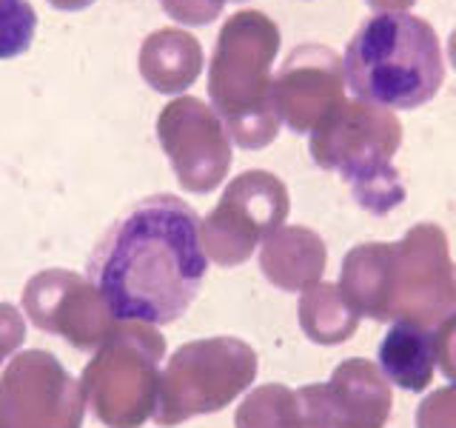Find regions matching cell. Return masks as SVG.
<instances>
[{
	"label": "cell",
	"mask_w": 456,
	"mask_h": 428,
	"mask_svg": "<svg viewBox=\"0 0 456 428\" xmlns=\"http://www.w3.org/2000/svg\"><path fill=\"white\" fill-rule=\"evenodd\" d=\"M208 268L197 211L175 194L137 203L100 243L94 285L118 320L175 323Z\"/></svg>",
	"instance_id": "cell-1"
},
{
	"label": "cell",
	"mask_w": 456,
	"mask_h": 428,
	"mask_svg": "<svg viewBox=\"0 0 456 428\" xmlns=\"http://www.w3.org/2000/svg\"><path fill=\"white\" fill-rule=\"evenodd\" d=\"M346 303L377 323L434 328L456 311V275L448 237L436 223H417L399 243H362L339 271Z\"/></svg>",
	"instance_id": "cell-2"
},
{
	"label": "cell",
	"mask_w": 456,
	"mask_h": 428,
	"mask_svg": "<svg viewBox=\"0 0 456 428\" xmlns=\"http://www.w3.org/2000/svg\"><path fill=\"white\" fill-rule=\"evenodd\" d=\"M348 89L379 109H419L445 80L434 26L408 12L374 14L351 37L342 57Z\"/></svg>",
	"instance_id": "cell-3"
},
{
	"label": "cell",
	"mask_w": 456,
	"mask_h": 428,
	"mask_svg": "<svg viewBox=\"0 0 456 428\" xmlns=\"http://www.w3.org/2000/svg\"><path fill=\"white\" fill-rule=\"evenodd\" d=\"M277 52L280 29L256 9L232 14L217 35L208 69V95L228 137L240 149H265L277 140L280 114L274 109L271 78Z\"/></svg>",
	"instance_id": "cell-4"
},
{
	"label": "cell",
	"mask_w": 456,
	"mask_h": 428,
	"mask_svg": "<svg viewBox=\"0 0 456 428\" xmlns=\"http://www.w3.org/2000/svg\"><path fill=\"white\" fill-rule=\"evenodd\" d=\"M403 126L391 109L346 100L311 132L314 163L339 171L354 200L370 214H388L405 203V185L394 169Z\"/></svg>",
	"instance_id": "cell-5"
},
{
	"label": "cell",
	"mask_w": 456,
	"mask_h": 428,
	"mask_svg": "<svg viewBox=\"0 0 456 428\" xmlns=\"http://www.w3.org/2000/svg\"><path fill=\"white\" fill-rule=\"evenodd\" d=\"M166 337L151 323L120 320L83 368V394L106 428H142L160 397Z\"/></svg>",
	"instance_id": "cell-6"
},
{
	"label": "cell",
	"mask_w": 456,
	"mask_h": 428,
	"mask_svg": "<svg viewBox=\"0 0 456 428\" xmlns=\"http://www.w3.org/2000/svg\"><path fill=\"white\" fill-rule=\"evenodd\" d=\"M256 377V351L240 337H206L180 346L160 377L154 423L175 428L232 406Z\"/></svg>",
	"instance_id": "cell-7"
},
{
	"label": "cell",
	"mask_w": 456,
	"mask_h": 428,
	"mask_svg": "<svg viewBox=\"0 0 456 428\" xmlns=\"http://www.w3.org/2000/svg\"><path fill=\"white\" fill-rule=\"evenodd\" d=\"M289 189L271 171H242L225 185L220 203L200 220L206 257L223 268L246 263L254 249L282 228L289 218Z\"/></svg>",
	"instance_id": "cell-8"
},
{
	"label": "cell",
	"mask_w": 456,
	"mask_h": 428,
	"mask_svg": "<svg viewBox=\"0 0 456 428\" xmlns=\"http://www.w3.org/2000/svg\"><path fill=\"white\" fill-rule=\"evenodd\" d=\"M80 380L52 351L14 354L0 374V428H83Z\"/></svg>",
	"instance_id": "cell-9"
},
{
	"label": "cell",
	"mask_w": 456,
	"mask_h": 428,
	"mask_svg": "<svg viewBox=\"0 0 456 428\" xmlns=\"http://www.w3.org/2000/svg\"><path fill=\"white\" fill-rule=\"evenodd\" d=\"M157 140L185 192L208 194L228 177L232 137L217 111L200 97H177L166 103L157 118Z\"/></svg>",
	"instance_id": "cell-10"
},
{
	"label": "cell",
	"mask_w": 456,
	"mask_h": 428,
	"mask_svg": "<svg viewBox=\"0 0 456 428\" xmlns=\"http://www.w3.org/2000/svg\"><path fill=\"white\" fill-rule=\"evenodd\" d=\"M23 311L40 332L63 337L80 351L97 349L120 323L97 285L66 268L40 271L28 280L23 285Z\"/></svg>",
	"instance_id": "cell-11"
},
{
	"label": "cell",
	"mask_w": 456,
	"mask_h": 428,
	"mask_svg": "<svg viewBox=\"0 0 456 428\" xmlns=\"http://www.w3.org/2000/svg\"><path fill=\"white\" fill-rule=\"evenodd\" d=\"M308 428H385L391 417V383L362 357L339 363L322 385L297 389Z\"/></svg>",
	"instance_id": "cell-12"
},
{
	"label": "cell",
	"mask_w": 456,
	"mask_h": 428,
	"mask_svg": "<svg viewBox=\"0 0 456 428\" xmlns=\"http://www.w3.org/2000/svg\"><path fill=\"white\" fill-rule=\"evenodd\" d=\"M342 61L320 43L297 46L274 78V109L280 123L297 135H311L337 106L346 103Z\"/></svg>",
	"instance_id": "cell-13"
},
{
	"label": "cell",
	"mask_w": 456,
	"mask_h": 428,
	"mask_svg": "<svg viewBox=\"0 0 456 428\" xmlns=\"http://www.w3.org/2000/svg\"><path fill=\"white\" fill-rule=\"evenodd\" d=\"M328 263L325 243L303 226H282L260 249V268L271 285L282 292H305L317 285Z\"/></svg>",
	"instance_id": "cell-14"
},
{
	"label": "cell",
	"mask_w": 456,
	"mask_h": 428,
	"mask_svg": "<svg viewBox=\"0 0 456 428\" xmlns=\"http://www.w3.org/2000/svg\"><path fill=\"white\" fill-rule=\"evenodd\" d=\"M203 71V46L183 29H157L140 46V75L154 92L180 95Z\"/></svg>",
	"instance_id": "cell-15"
},
{
	"label": "cell",
	"mask_w": 456,
	"mask_h": 428,
	"mask_svg": "<svg viewBox=\"0 0 456 428\" xmlns=\"http://www.w3.org/2000/svg\"><path fill=\"white\" fill-rule=\"evenodd\" d=\"M436 334L417 323H394L379 342L382 377L405 391H425L434 380Z\"/></svg>",
	"instance_id": "cell-16"
},
{
	"label": "cell",
	"mask_w": 456,
	"mask_h": 428,
	"mask_svg": "<svg viewBox=\"0 0 456 428\" xmlns=\"http://www.w3.org/2000/svg\"><path fill=\"white\" fill-rule=\"evenodd\" d=\"M297 311L303 332L320 346L346 342L360 325V314L346 303L339 285L334 283H317L305 289L303 297H299Z\"/></svg>",
	"instance_id": "cell-17"
},
{
	"label": "cell",
	"mask_w": 456,
	"mask_h": 428,
	"mask_svg": "<svg viewBox=\"0 0 456 428\" xmlns=\"http://www.w3.org/2000/svg\"><path fill=\"white\" fill-rule=\"evenodd\" d=\"M237 428H308L297 389L268 383L254 389L234 414Z\"/></svg>",
	"instance_id": "cell-18"
},
{
	"label": "cell",
	"mask_w": 456,
	"mask_h": 428,
	"mask_svg": "<svg viewBox=\"0 0 456 428\" xmlns=\"http://www.w3.org/2000/svg\"><path fill=\"white\" fill-rule=\"evenodd\" d=\"M37 14L28 0H0V61L23 54L35 40Z\"/></svg>",
	"instance_id": "cell-19"
},
{
	"label": "cell",
	"mask_w": 456,
	"mask_h": 428,
	"mask_svg": "<svg viewBox=\"0 0 456 428\" xmlns=\"http://www.w3.org/2000/svg\"><path fill=\"white\" fill-rule=\"evenodd\" d=\"M417 428H456V383L422 399L417 406Z\"/></svg>",
	"instance_id": "cell-20"
},
{
	"label": "cell",
	"mask_w": 456,
	"mask_h": 428,
	"mask_svg": "<svg viewBox=\"0 0 456 428\" xmlns=\"http://www.w3.org/2000/svg\"><path fill=\"white\" fill-rule=\"evenodd\" d=\"M163 12L177 23L189 26H206L220 18L225 0H160Z\"/></svg>",
	"instance_id": "cell-21"
},
{
	"label": "cell",
	"mask_w": 456,
	"mask_h": 428,
	"mask_svg": "<svg viewBox=\"0 0 456 428\" xmlns=\"http://www.w3.org/2000/svg\"><path fill=\"white\" fill-rule=\"evenodd\" d=\"M26 340V320L12 303H0V366L18 354Z\"/></svg>",
	"instance_id": "cell-22"
},
{
	"label": "cell",
	"mask_w": 456,
	"mask_h": 428,
	"mask_svg": "<svg viewBox=\"0 0 456 428\" xmlns=\"http://www.w3.org/2000/svg\"><path fill=\"white\" fill-rule=\"evenodd\" d=\"M436 363L448 383H456V311L436 325Z\"/></svg>",
	"instance_id": "cell-23"
},
{
	"label": "cell",
	"mask_w": 456,
	"mask_h": 428,
	"mask_svg": "<svg viewBox=\"0 0 456 428\" xmlns=\"http://www.w3.org/2000/svg\"><path fill=\"white\" fill-rule=\"evenodd\" d=\"M417 0H368L370 9H377V14H394V12H405L411 9Z\"/></svg>",
	"instance_id": "cell-24"
},
{
	"label": "cell",
	"mask_w": 456,
	"mask_h": 428,
	"mask_svg": "<svg viewBox=\"0 0 456 428\" xmlns=\"http://www.w3.org/2000/svg\"><path fill=\"white\" fill-rule=\"evenodd\" d=\"M49 4H52L54 9H61V12H77V9L92 6L94 0H49Z\"/></svg>",
	"instance_id": "cell-25"
},
{
	"label": "cell",
	"mask_w": 456,
	"mask_h": 428,
	"mask_svg": "<svg viewBox=\"0 0 456 428\" xmlns=\"http://www.w3.org/2000/svg\"><path fill=\"white\" fill-rule=\"evenodd\" d=\"M448 61H451V66L456 69V29H453L451 43H448Z\"/></svg>",
	"instance_id": "cell-26"
},
{
	"label": "cell",
	"mask_w": 456,
	"mask_h": 428,
	"mask_svg": "<svg viewBox=\"0 0 456 428\" xmlns=\"http://www.w3.org/2000/svg\"><path fill=\"white\" fill-rule=\"evenodd\" d=\"M453 275H456V266H453Z\"/></svg>",
	"instance_id": "cell-27"
}]
</instances>
